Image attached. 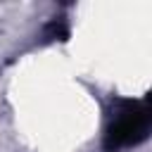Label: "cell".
<instances>
[{
  "instance_id": "obj_1",
  "label": "cell",
  "mask_w": 152,
  "mask_h": 152,
  "mask_svg": "<svg viewBox=\"0 0 152 152\" xmlns=\"http://www.w3.org/2000/svg\"><path fill=\"white\" fill-rule=\"evenodd\" d=\"M150 121H152V109L147 100H124L116 107V114L112 119V124L107 126V135H104V147L109 152L128 147V145H138L140 140L147 138L150 131Z\"/></svg>"
}]
</instances>
